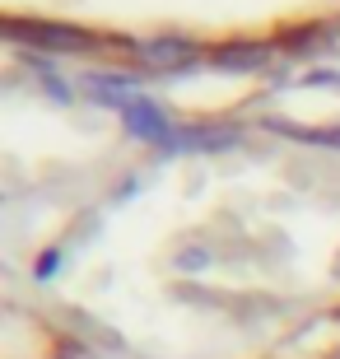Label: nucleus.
<instances>
[{"instance_id": "obj_6", "label": "nucleus", "mask_w": 340, "mask_h": 359, "mask_svg": "<svg viewBox=\"0 0 340 359\" xmlns=\"http://www.w3.org/2000/svg\"><path fill=\"white\" fill-rule=\"evenodd\" d=\"M336 271H340V266H336Z\"/></svg>"}, {"instance_id": "obj_5", "label": "nucleus", "mask_w": 340, "mask_h": 359, "mask_svg": "<svg viewBox=\"0 0 340 359\" xmlns=\"http://www.w3.org/2000/svg\"><path fill=\"white\" fill-rule=\"evenodd\" d=\"M266 56H257V52H233V56H219V66H261Z\"/></svg>"}, {"instance_id": "obj_2", "label": "nucleus", "mask_w": 340, "mask_h": 359, "mask_svg": "<svg viewBox=\"0 0 340 359\" xmlns=\"http://www.w3.org/2000/svg\"><path fill=\"white\" fill-rule=\"evenodd\" d=\"M10 38L47 47V52H79V47H89V33L61 28V24H10Z\"/></svg>"}, {"instance_id": "obj_4", "label": "nucleus", "mask_w": 340, "mask_h": 359, "mask_svg": "<svg viewBox=\"0 0 340 359\" xmlns=\"http://www.w3.org/2000/svg\"><path fill=\"white\" fill-rule=\"evenodd\" d=\"M271 126L294 135V140H303V145H336L340 149V126H285V121H271Z\"/></svg>"}, {"instance_id": "obj_1", "label": "nucleus", "mask_w": 340, "mask_h": 359, "mask_svg": "<svg viewBox=\"0 0 340 359\" xmlns=\"http://www.w3.org/2000/svg\"><path fill=\"white\" fill-rule=\"evenodd\" d=\"M107 103H117L126 112V126H131L140 140H158V145H172V126L163 121L158 107H149L144 98H121V93H103Z\"/></svg>"}, {"instance_id": "obj_3", "label": "nucleus", "mask_w": 340, "mask_h": 359, "mask_svg": "<svg viewBox=\"0 0 340 359\" xmlns=\"http://www.w3.org/2000/svg\"><path fill=\"white\" fill-rule=\"evenodd\" d=\"M140 56L149 61V66H177V61L191 56V42H182V38H149V42H140Z\"/></svg>"}]
</instances>
